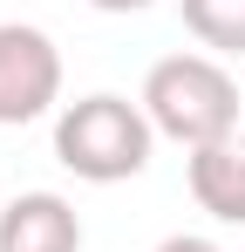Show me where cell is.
Returning <instances> with one entry per match:
<instances>
[{"label":"cell","instance_id":"8992f818","mask_svg":"<svg viewBox=\"0 0 245 252\" xmlns=\"http://www.w3.org/2000/svg\"><path fill=\"white\" fill-rule=\"evenodd\" d=\"M184 28L218 55H245V0H177Z\"/></svg>","mask_w":245,"mask_h":252},{"label":"cell","instance_id":"7a4b0ae2","mask_svg":"<svg viewBox=\"0 0 245 252\" xmlns=\"http://www.w3.org/2000/svg\"><path fill=\"white\" fill-rule=\"evenodd\" d=\"M143 116L157 123V136L204 150L239 136V82L218 55H163L157 68L143 75Z\"/></svg>","mask_w":245,"mask_h":252},{"label":"cell","instance_id":"ba28073f","mask_svg":"<svg viewBox=\"0 0 245 252\" xmlns=\"http://www.w3.org/2000/svg\"><path fill=\"white\" fill-rule=\"evenodd\" d=\"M89 7H102V14H143L150 0H89Z\"/></svg>","mask_w":245,"mask_h":252},{"label":"cell","instance_id":"6da1fadb","mask_svg":"<svg viewBox=\"0 0 245 252\" xmlns=\"http://www.w3.org/2000/svg\"><path fill=\"white\" fill-rule=\"evenodd\" d=\"M157 150V123L143 116V102L129 95H75L55 109V157L61 170H75L82 184H122V177H143Z\"/></svg>","mask_w":245,"mask_h":252},{"label":"cell","instance_id":"3957f363","mask_svg":"<svg viewBox=\"0 0 245 252\" xmlns=\"http://www.w3.org/2000/svg\"><path fill=\"white\" fill-rule=\"evenodd\" d=\"M61 102V48L28 21H0V129L34 123Z\"/></svg>","mask_w":245,"mask_h":252},{"label":"cell","instance_id":"5b68a950","mask_svg":"<svg viewBox=\"0 0 245 252\" xmlns=\"http://www.w3.org/2000/svg\"><path fill=\"white\" fill-rule=\"evenodd\" d=\"M184 177H191L198 211H211L218 225H245V136H225V143L191 150Z\"/></svg>","mask_w":245,"mask_h":252},{"label":"cell","instance_id":"52a82bcc","mask_svg":"<svg viewBox=\"0 0 245 252\" xmlns=\"http://www.w3.org/2000/svg\"><path fill=\"white\" fill-rule=\"evenodd\" d=\"M157 252H218V246H211V239H198V232H170Z\"/></svg>","mask_w":245,"mask_h":252},{"label":"cell","instance_id":"277c9868","mask_svg":"<svg viewBox=\"0 0 245 252\" xmlns=\"http://www.w3.org/2000/svg\"><path fill=\"white\" fill-rule=\"evenodd\" d=\"M0 252H82V218L61 191H21L0 205Z\"/></svg>","mask_w":245,"mask_h":252}]
</instances>
